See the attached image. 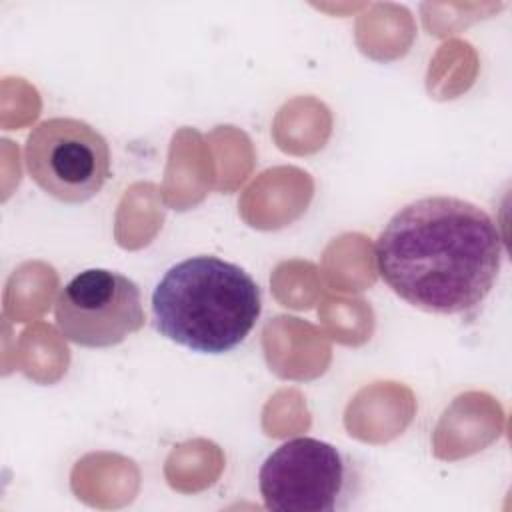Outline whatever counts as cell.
I'll list each match as a JSON object with an SVG mask.
<instances>
[{
    "mask_svg": "<svg viewBox=\"0 0 512 512\" xmlns=\"http://www.w3.org/2000/svg\"><path fill=\"white\" fill-rule=\"evenodd\" d=\"M504 246L492 216L456 196H424L400 208L374 244L380 278L432 314L476 310L496 284Z\"/></svg>",
    "mask_w": 512,
    "mask_h": 512,
    "instance_id": "1",
    "label": "cell"
},
{
    "mask_svg": "<svg viewBox=\"0 0 512 512\" xmlns=\"http://www.w3.org/2000/svg\"><path fill=\"white\" fill-rule=\"evenodd\" d=\"M262 310L256 280L216 256L186 258L152 292L156 330L202 354H224L244 342Z\"/></svg>",
    "mask_w": 512,
    "mask_h": 512,
    "instance_id": "2",
    "label": "cell"
},
{
    "mask_svg": "<svg viewBox=\"0 0 512 512\" xmlns=\"http://www.w3.org/2000/svg\"><path fill=\"white\" fill-rule=\"evenodd\" d=\"M258 488L268 510L338 512L362 492V470L338 446L298 436L282 442L258 470Z\"/></svg>",
    "mask_w": 512,
    "mask_h": 512,
    "instance_id": "3",
    "label": "cell"
},
{
    "mask_svg": "<svg viewBox=\"0 0 512 512\" xmlns=\"http://www.w3.org/2000/svg\"><path fill=\"white\" fill-rule=\"evenodd\" d=\"M110 162L106 138L78 118L42 120L24 144L30 178L48 196L66 204L94 198L110 176Z\"/></svg>",
    "mask_w": 512,
    "mask_h": 512,
    "instance_id": "4",
    "label": "cell"
},
{
    "mask_svg": "<svg viewBox=\"0 0 512 512\" xmlns=\"http://www.w3.org/2000/svg\"><path fill=\"white\" fill-rule=\"evenodd\" d=\"M54 320L58 332L78 346H116L144 326L140 288L114 270H84L60 288Z\"/></svg>",
    "mask_w": 512,
    "mask_h": 512,
    "instance_id": "5",
    "label": "cell"
}]
</instances>
